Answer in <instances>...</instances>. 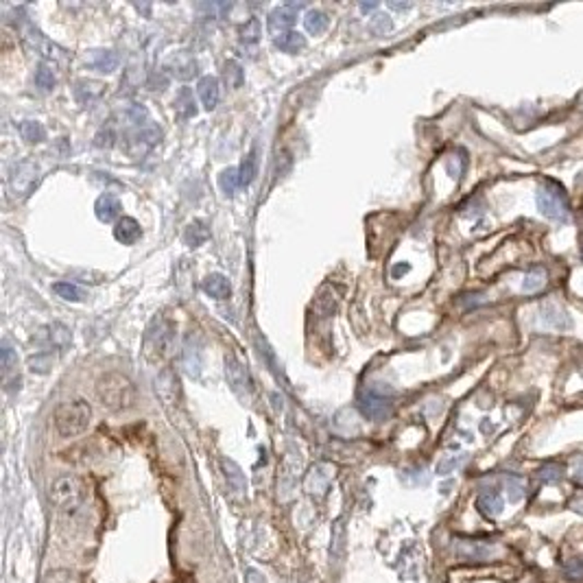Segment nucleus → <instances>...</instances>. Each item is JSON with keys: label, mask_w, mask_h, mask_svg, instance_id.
Wrapping results in <instances>:
<instances>
[{"label": "nucleus", "mask_w": 583, "mask_h": 583, "mask_svg": "<svg viewBox=\"0 0 583 583\" xmlns=\"http://www.w3.org/2000/svg\"><path fill=\"white\" fill-rule=\"evenodd\" d=\"M223 79H226L228 87H241L245 81V72H243L241 64L234 62V59L226 62V66H223Z\"/></svg>", "instance_id": "obj_35"}, {"label": "nucleus", "mask_w": 583, "mask_h": 583, "mask_svg": "<svg viewBox=\"0 0 583 583\" xmlns=\"http://www.w3.org/2000/svg\"><path fill=\"white\" fill-rule=\"evenodd\" d=\"M505 485H507V494H509V500L512 502H520L522 496H525V483H522L518 476H507Z\"/></svg>", "instance_id": "obj_40"}, {"label": "nucleus", "mask_w": 583, "mask_h": 583, "mask_svg": "<svg viewBox=\"0 0 583 583\" xmlns=\"http://www.w3.org/2000/svg\"><path fill=\"white\" fill-rule=\"evenodd\" d=\"M297 20V11L295 7L287 5V7H278L273 9L271 13H269V20H267V26H269V33L280 37L284 33H289L291 31V26L295 24Z\"/></svg>", "instance_id": "obj_12"}, {"label": "nucleus", "mask_w": 583, "mask_h": 583, "mask_svg": "<svg viewBox=\"0 0 583 583\" xmlns=\"http://www.w3.org/2000/svg\"><path fill=\"white\" fill-rule=\"evenodd\" d=\"M155 391H158L160 400H162L167 407H169V405H177L182 387H179V378H177V373H175L171 367H164V369L158 373V378H155Z\"/></svg>", "instance_id": "obj_9"}, {"label": "nucleus", "mask_w": 583, "mask_h": 583, "mask_svg": "<svg viewBox=\"0 0 583 583\" xmlns=\"http://www.w3.org/2000/svg\"><path fill=\"white\" fill-rule=\"evenodd\" d=\"M564 575L568 579H573V581H579L583 579V561L581 559H571L566 566H564Z\"/></svg>", "instance_id": "obj_43"}, {"label": "nucleus", "mask_w": 583, "mask_h": 583, "mask_svg": "<svg viewBox=\"0 0 583 583\" xmlns=\"http://www.w3.org/2000/svg\"><path fill=\"white\" fill-rule=\"evenodd\" d=\"M335 535H337V540L332 542V552H341V550H343V540H341V522H337V525H335Z\"/></svg>", "instance_id": "obj_48"}, {"label": "nucleus", "mask_w": 583, "mask_h": 583, "mask_svg": "<svg viewBox=\"0 0 583 583\" xmlns=\"http://www.w3.org/2000/svg\"><path fill=\"white\" fill-rule=\"evenodd\" d=\"M20 133H22V138L26 142H31V144H37V142L47 140V129H44V125L37 123V121H24V123H20Z\"/></svg>", "instance_id": "obj_31"}, {"label": "nucleus", "mask_w": 583, "mask_h": 583, "mask_svg": "<svg viewBox=\"0 0 583 583\" xmlns=\"http://www.w3.org/2000/svg\"><path fill=\"white\" fill-rule=\"evenodd\" d=\"M476 509L485 518H496L505 509V500L498 491H483V494L476 498Z\"/></svg>", "instance_id": "obj_23"}, {"label": "nucleus", "mask_w": 583, "mask_h": 583, "mask_svg": "<svg viewBox=\"0 0 583 583\" xmlns=\"http://www.w3.org/2000/svg\"><path fill=\"white\" fill-rule=\"evenodd\" d=\"M3 371H5V376H9V373L13 371V367H18V354L13 352V348L9 346V341L3 343Z\"/></svg>", "instance_id": "obj_42"}, {"label": "nucleus", "mask_w": 583, "mask_h": 583, "mask_svg": "<svg viewBox=\"0 0 583 583\" xmlns=\"http://www.w3.org/2000/svg\"><path fill=\"white\" fill-rule=\"evenodd\" d=\"M160 140V129H155V127H149V129H142L140 133H136V136H133V140H131V153H146L149 149H151L155 142Z\"/></svg>", "instance_id": "obj_29"}, {"label": "nucleus", "mask_w": 583, "mask_h": 583, "mask_svg": "<svg viewBox=\"0 0 583 583\" xmlns=\"http://www.w3.org/2000/svg\"><path fill=\"white\" fill-rule=\"evenodd\" d=\"M53 293L57 297H62V300H66V302H83L85 300V291L79 289L77 284H70V282H55Z\"/></svg>", "instance_id": "obj_30"}, {"label": "nucleus", "mask_w": 583, "mask_h": 583, "mask_svg": "<svg viewBox=\"0 0 583 583\" xmlns=\"http://www.w3.org/2000/svg\"><path fill=\"white\" fill-rule=\"evenodd\" d=\"M537 208H540V212L550 221H557V223L571 221L568 199L557 184H544L540 190H537Z\"/></svg>", "instance_id": "obj_5"}, {"label": "nucleus", "mask_w": 583, "mask_h": 583, "mask_svg": "<svg viewBox=\"0 0 583 583\" xmlns=\"http://www.w3.org/2000/svg\"><path fill=\"white\" fill-rule=\"evenodd\" d=\"M221 468H223V474H226V481H228V487L234 496L238 498H243L247 494V478L241 470V466H238L236 461L232 459H221Z\"/></svg>", "instance_id": "obj_13"}, {"label": "nucleus", "mask_w": 583, "mask_h": 583, "mask_svg": "<svg viewBox=\"0 0 583 583\" xmlns=\"http://www.w3.org/2000/svg\"><path fill=\"white\" fill-rule=\"evenodd\" d=\"M182 363H184V369H186L188 376H192V378L199 376V369H201V346H199L197 337L190 335L186 339L184 352H182Z\"/></svg>", "instance_id": "obj_16"}, {"label": "nucleus", "mask_w": 583, "mask_h": 583, "mask_svg": "<svg viewBox=\"0 0 583 583\" xmlns=\"http://www.w3.org/2000/svg\"><path fill=\"white\" fill-rule=\"evenodd\" d=\"M57 79H55V72L51 66L47 64H42L37 70H35V85L42 90V92H51V90L55 87Z\"/></svg>", "instance_id": "obj_37"}, {"label": "nucleus", "mask_w": 583, "mask_h": 583, "mask_svg": "<svg viewBox=\"0 0 583 583\" xmlns=\"http://www.w3.org/2000/svg\"><path fill=\"white\" fill-rule=\"evenodd\" d=\"M561 468L557 466V463H546V466L540 468V472H537V476H540V481L550 485V483H557L559 478H561Z\"/></svg>", "instance_id": "obj_41"}, {"label": "nucleus", "mask_w": 583, "mask_h": 583, "mask_svg": "<svg viewBox=\"0 0 583 583\" xmlns=\"http://www.w3.org/2000/svg\"><path fill=\"white\" fill-rule=\"evenodd\" d=\"M203 291L212 297V300H228L232 293V284L223 273H210L203 280Z\"/></svg>", "instance_id": "obj_22"}, {"label": "nucleus", "mask_w": 583, "mask_h": 583, "mask_svg": "<svg viewBox=\"0 0 583 583\" xmlns=\"http://www.w3.org/2000/svg\"><path fill=\"white\" fill-rule=\"evenodd\" d=\"M103 92H105V85L101 81H92V79H79L74 83V96H77L79 103H92L96 101Z\"/></svg>", "instance_id": "obj_25"}, {"label": "nucleus", "mask_w": 583, "mask_h": 583, "mask_svg": "<svg viewBox=\"0 0 583 583\" xmlns=\"http://www.w3.org/2000/svg\"><path fill=\"white\" fill-rule=\"evenodd\" d=\"M358 407H361V411H363V415L367 417V420H373V422H385L394 413L391 400L376 394V391H369L367 396H363L361 402H358Z\"/></svg>", "instance_id": "obj_8"}, {"label": "nucleus", "mask_w": 583, "mask_h": 583, "mask_svg": "<svg viewBox=\"0 0 583 583\" xmlns=\"http://www.w3.org/2000/svg\"><path fill=\"white\" fill-rule=\"evenodd\" d=\"M573 476H575V481L583 483V463H581V466H579V468L575 470V474H573Z\"/></svg>", "instance_id": "obj_50"}, {"label": "nucleus", "mask_w": 583, "mask_h": 583, "mask_svg": "<svg viewBox=\"0 0 583 583\" xmlns=\"http://www.w3.org/2000/svg\"><path fill=\"white\" fill-rule=\"evenodd\" d=\"M238 175H241V186H249L258 175V158L256 151H251L249 155H245L241 169H238Z\"/></svg>", "instance_id": "obj_34"}, {"label": "nucleus", "mask_w": 583, "mask_h": 583, "mask_svg": "<svg viewBox=\"0 0 583 583\" xmlns=\"http://www.w3.org/2000/svg\"><path fill=\"white\" fill-rule=\"evenodd\" d=\"M22 40L26 42V47L35 51L42 59H49V62H59L64 55H62V49L55 47V44L47 37V35H42V31H37V28L33 24H24L22 26Z\"/></svg>", "instance_id": "obj_7"}, {"label": "nucleus", "mask_w": 583, "mask_h": 583, "mask_svg": "<svg viewBox=\"0 0 583 583\" xmlns=\"http://www.w3.org/2000/svg\"><path fill=\"white\" fill-rule=\"evenodd\" d=\"M328 485H330V470L326 466H315L308 476H306V489L310 491L312 496H321L326 494Z\"/></svg>", "instance_id": "obj_24"}, {"label": "nucleus", "mask_w": 583, "mask_h": 583, "mask_svg": "<svg viewBox=\"0 0 583 583\" xmlns=\"http://www.w3.org/2000/svg\"><path fill=\"white\" fill-rule=\"evenodd\" d=\"M208 238H210V228H208L205 221H192L184 230V243L188 247H201Z\"/></svg>", "instance_id": "obj_26"}, {"label": "nucleus", "mask_w": 583, "mask_h": 583, "mask_svg": "<svg viewBox=\"0 0 583 583\" xmlns=\"http://www.w3.org/2000/svg\"><path fill=\"white\" fill-rule=\"evenodd\" d=\"M173 339H175V323L164 315L153 317L151 323L146 326L144 339H142V354L146 361L149 363L162 361V358L167 356V352L171 350Z\"/></svg>", "instance_id": "obj_3"}, {"label": "nucleus", "mask_w": 583, "mask_h": 583, "mask_svg": "<svg viewBox=\"0 0 583 583\" xmlns=\"http://www.w3.org/2000/svg\"><path fill=\"white\" fill-rule=\"evenodd\" d=\"M121 210H123L121 199H118L116 194H112V192L101 194V197L96 199V203H94V214H96V219L103 221V223L116 221L118 217H121Z\"/></svg>", "instance_id": "obj_15"}, {"label": "nucleus", "mask_w": 583, "mask_h": 583, "mask_svg": "<svg viewBox=\"0 0 583 583\" xmlns=\"http://www.w3.org/2000/svg\"><path fill=\"white\" fill-rule=\"evenodd\" d=\"M219 186L221 190L228 194V197H234L236 188L241 186V175H238L236 169H226L219 175Z\"/></svg>", "instance_id": "obj_36"}, {"label": "nucleus", "mask_w": 583, "mask_h": 583, "mask_svg": "<svg viewBox=\"0 0 583 583\" xmlns=\"http://www.w3.org/2000/svg\"><path fill=\"white\" fill-rule=\"evenodd\" d=\"M260 40V20L258 18H249L243 26H241V42L245 44H256Z\"/></svg>", "instance_id": "obj_38"}, {"label": "nucleus", "mask_w": 583, "mask_h": 583, "mask_svg": "<svg viewBox=\"0 0 583 583\" xmlns=\"http://www.w3.org/2000/svg\"><path fill=\"white\" fill-rule=\"evenodd\" d=\"M173 108H175V116L179 118V121H188V118H192L194 114H197V103H194L190 87H179L177 90Z\"/></svg>", "instance_id": "obj_21"}, {"label": "nucleus", "mask_w": 583, "mask_h": 583, "mask_svg": "<svg viewBox=\"0 0 583 583\" xmlns=\"http://www.w3.org/2000/svg\"><path fill=\"white\" fill-rule=\"evenodd\" d=\"M40 182V167L33 160H20L9 173V192L13 199H26Z\"/></svg>", "instance_id": "obj_6"}, {"label": "nucleus", "mask_w": 583, "mask_h": 583, "mask_svg": "<svg viewBox=\"0 0 583 583\" xmlns=\"http://www.w3.org/2000/svg\"><path fill=\"white\" fill-rule=\"evenodd\" d=\"M542 323L548 328H555V330H568L573 326L571 317L564 310H559L555 304H548L546 308H542Z\"/></svg>", "instance_id": "obj_28"}, {"label": "nucleus", "mask_w": 583, "mask_h": 583, "mask_svg": "<svg viewBox=\"0 0 583 583\" xmlns=\"http://www.w3.org/2000/svg\"><path fill=\"white\" fill-rule=\"evenodd\" d=\"M245 579H247V583H264V577H262L260 573L253 571V568H247V571H245Z\"/></svg>", "instance_id": "obj_47"}, {"label": "nucleus", "mask_w": 583, "mask_h": 583, "mask_svg": "<svg viewBox=\"0 0 583 583\" xmlns=\"http://www.w3.org/2000/svg\"><path fill=\"white\" fill-rule=\"evenodd\" d=\"M276 44V49L282 51V53H289V55H295V53H300L306 49V35H302L300 31H289V33H284L280 37L273 40Z\"/></svg>", "instance_id": "obj_27"}, {"label": "nucleus", "mask_w": 583, "mask_h": 583, "mask_svg": "<svg viewBox=\"0 0 583 583\" xmlns=\"http://www.w3.org/2000/svg\"><path fill=\"white\" fill-rule=\"evenodd\" d=\"M136 385L118 371H108L96 380V398L108 411L121 413L136 405Z\"/></svg>", "instance_id": "obj_1"}, {"label": "nucleus", "mask_w": 583, "mask_h": 583, "mask_svg": "<svg viewBox=\"0 0 583 583\" xmlns=\"http://www.w3.org/2000/svg\"><path fill=\"white\" fill-rule=\"evenodd\" d=\"M90 420H92V409H90V405L81 398L62 402V405L57 407L55 415H53L55 430L64 439L77 437V435H81V432H85L87 426H90Z\"/></svg>", "instance_id": "obj_2"}, {"label": "nucleus", "mask_w": 583, "mask_h": 583, "mask_svg": "<svg viewBox=\"0 0 583 583\" xmlns=\"http://www.w3.org/2000/svg\"><path fill=\"white\" fill-rule=\"evenodd\" d=\"M226 378H228V385L234 389L236 394H245V391H249V389H251L249 373H247L243 363L238 361L234 354L226 356Z\"/></svg>", "instance_id": "obj_11"}, {"label": "nucleus", "mask_w": 583, "mask_h": 583, "mask_svg": "<svg viewBox=\"0 0 583 583\" xmlns=\"http://www.w3.org/2000/svg\"><path fill=\"white\" fill-rule=\"evenodd\" d=\"M373 7H376V5H373V3H369V5H361V9H363V11H367V9H373Z\"/></svg>", "instance_id": "obj_51"}, {"label": "nucleus", "mask_w": 583, "mask_h": 583, "mask_svg": "<svg viewBox=\"0 0 583 583\" xmlns=\"http://www.w3.org/2000/svg\"><path fill=\"white\" fill-rule=\"evenodd\" d=\"M33 341L40 348H68L72 341V335L66 326L53 323V326L42 328V330L33 337Z\"/></svg>", "instance_id": "obj_10"}, {"label": "nucleus", "mask_w": 583, "mask_h": 583, "mask_svg": "<svg viewBox=\"0 0 583 583\" xmlns=\"http://www.w3.org/2000/svg\"><path fill=\"white\" fill-rule=\"evenodd\" d=\"M142 236V228H140V223L136 219H131V217H123V219H118L116 221V228H114V238L118 243H123V245H133L138 241V238Z\"/></svg>", "instance_id": "obj_18"}, {"label": "nucleus", "mask_w": 583, "mask_h": 583, "mask_svg": "<svg viewBox=\"0 0 583 583\" xmlns=\"http://www.w3.org/2000/svg\"><path fill=\"white\" fill-rule=\"evenodd\" d=\"M85 64L96 70V72H103V74H112L118 70V64H121V59H118V55L114 51H90L87 59H85Z\"/></svg>", "instance_id": "obj_17"}, {"label": "nucleus", "mask_w": 583, "mask_h": 583, "mask_svg": "<svg viewBox=\"0 0 583 583\" xmlns=\"http://www.w3.org/2000/svg\"><path fill=\"white\" fill-rule=\"evenodd\" d=\"M546 287V271L542 267H533L531 271L525 278V284H522V291L525 293H537Z\"/></svg>", "instance_id": "obj_32"}, {"label": "nucleus", "mask_w": 583, "mask_h": 583, "mask_svg": "<svg viewBox=\"0 0 583 583\" xmlns=\"http://www.w3.org/2000/svg\"><path fill=\"white\" fill-rule=\"evenodd\" d=\"M457 555L466 557V559H474V561H485L496 557V548L489 544H481V542H457L455 546Z\"/></svg>", "instance_id": "obj_19"}, {"label": "nucleus", "mask_w": 583, "mask_h": 583, "mask_svg": "<svg viewBox=\"0 0 583 583\" xmlns=\"http://www.w3.org/2000/svg\"><path fill=\"white\" fill-rule=\"evenodd\" d=\"M461 457H450V459H443L439 466H437V474H441V476H446V474H450L455 468H459L461 466Z\"/></svg>", "instance_id": "obj_44"}, {"label": "nucleus", "mask_w": 583, "mask_h": 583, "mask_svg": "<svg viewBox=\"0 0 583 583\" xmlns=\"http://www.w3.org/2000/svg\"><path fill=\"white\" fill-rule=\"evenodd\" d=\"M197 94L201 99V105L208 112H212L217 108V103H219V79L212 77V74L201 77L199 83H197Z\"/></svg>", "instance_id": "obj_20"}, {"label": "nucleus", "mask_w": 583, "mask_h": 583, "mask_svg": "<svg viewBox=\"0 0 583 583\" xmlns=\"http://www.w3.org/2000/svg\"><path fill=\"white\" fill-rule=\"evenodd\" d=\"M53 354L51 352H37L35 356L28 358V367H31V371H37V373H47L51 367H53Z\"/></svg>", "instance_id": "obj_39"}, {"label": "nucleus", "mask_w": 583, "mask_h": 583, "mask_svg": "<svg viewBox=\"0 0 583 583\" xmlns=\"http://www.w3.org/2000/svg\"><path fill=\"white\" fill-rule=\"evenodd\" d=\"M304 24H306V31L312 33V35H321L326 28H328V16L323 11L319 9H312L306 13V18H304Z\"/></svg>", "instance_id": "obj_33"}, {"label": "nucleus", "mask_w": 583, "mask_h": 583, "mask_svg": "<svg viewBox=\"0 0 583 583\" xmlns=\"http://www.w3.org/2000/svg\"><path fill=\"white\" fill-rule=\"evenodd\" d=\"M44 583H74V577L68 571H55V573L47 575Z\"/></svg>", "instance_id": "obj_45"}, {"label": "nucleus", "mask_w": 583, "mask_h": 583, "mask_svg": "<svg viewBox=\"0 0 583 583\" xmlns=\"http://www.w3.org/2000/svg\"><path fill=\"white\" fill-rule=\"evenodd\" d=\"M169 68L171 72L175 74L177 79H182V81H188L192 77H197V72H199V66H197V59H194L190 53L186 51H179L171 57V62H169Z\"/></svg>", "instance_id": "obj_14"}, {"label": "nucleus", "mask_w": 583, "mask_h": 583, "mask_svg": "<svg viewBox=\"0 0 583 583\" xmlns=\"http://www.w3.org/2000/svg\"><path fill=\"white\" fill-rule=\"evenodd\" d=\"M87 498V489L79 476H59L51 485V502L64 514H77Z\"/></svg>", "instance_id": "obj_4"}, {"label": "nucleus", "mask_w": 583, "mask_h": 583, "mask_svg": "<svg viewBox=\"0 0 583 583\" xmlns=\"http://www.w3.org/2000/svg\"><path fill=\"white\" fill-rule=\"evenodd\" d=\"M409 271V264H398L396 269H394V278H398L400 273H407Z\"/></svg>", "instance_id": "obj_49"}, {"label": "nucleus", "mask_w": 583, "mask_h": 583, "mask_svg": "<svg viewBox=\"0 0 583 583\" xmlns=\"http://www.w3.org/2000/svg\"><path fill=\"white\" fill-rule=\"evenodd\" d=\"M463 167H466V160H459V155H453L450 160H448V173H450L453 177H461L463 173Z\"/></svg>", "instance_id": "obj_46"}]
</instances>
